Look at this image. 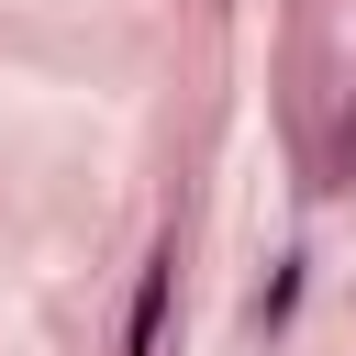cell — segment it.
Here are the masks:
<instances>
[{"instance_id": "6da1fadb", "label": "cell", "mask_w": 356, "mask_h": 356, "mask_svg": "<svg viewBox=\"0 0 356 356\" xmlns=\"http://www.w3.org/2000/svg\"><path fill=\"white\" fill-rule=\"evenodd\" d=\"M156 323H167V256H145V278H134V323H122V356H156Z\"/></svg>"}]
</instances>
